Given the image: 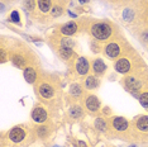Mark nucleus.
<instances>
[{
	"label": "nucleus",
	"instance_id": "nucleus-25",
	"mask_svg": "<svg viewBox=\"0 0 148 147\" xmlns=\"http://www.w3.org/2000/svg\"><path fill=\"white\" fill-rule=\"evenodd\" d=\"M23 5L27 9V12L34 14L37 10V0H23Z\"/></svg>",
	"mask_w": 148,
	"mask_h": 147
},
{
	"label": "nucleus",
	"instance_id": "nucleus-17",
	"mask_svg": "<svg viewBox=\"0 0 148 147\" xmlns=\"http://www.w3.org/2000/svg\"><path fill=\"white\" fill-rule=\"evenodd\" d=\"M82 85L86 91H94V90L100 88V85H101V78L94 75V74H89V75L82 80Z\"/></svg>",
	"mask_w": 148,
	"mask_h": 147
},
{
	"label": "nucleus",
	"instance_id": "nucleus-3",
	"mask_svg": "<svg viewBox=\"0 0 148 147\" xmlns=\"http://www.w3.org/2000/svg\"><path fill=\"white\" fill-rule=\"evenodd\" d=\"M144 66H146L144 61L132 46L127 49L122 57H119L114 62V70L122 75H127V74L132 72L137 69L144 67Z\"/></svg>",
	"mask_w": 148,
	"mask_h": 147
},
{
	"label": "nucleus",
	"instance_id": "nucleus-12",
	"mask_svg": "<svg viewBox=\"0 0 148 147\" xmlns=\"http://www.w3.org/2000/svg\"><path fill=\"white\" fill-rule=\"evenodd\" d=\"M82 28H81V22H77V21H70L65 23V24L60 25L57 28V32L62 36H66V37H72V36H76L79 34V32H81Z\"/></svg>",
	"mask_w": 148,
	"mask_h": 147
},
{
	"label": "nucleus",
	"instance_id": "nucleus-15",
	"mask_svg": "<svg viewBox=\"0 0 148 147\" xmlns=\"http://www.w3.org/2000/svg\"><path fill=\"white\" fill-rule=\"evenodd\" d=\"M31 117H32L33 122L38 123V124H42V123H46L48 121V112H47V109L42 104H37L34 108L32 109Z\"/></svg>",
	"mask_w": 148,
	"mask_h": 147
},
{
	"label": "nucleus",
	"instance_id": "nucleus-7",
	"mask_svg": "<svg viewBox=\"0 0 148 147\" xmlns=\"http://www.w3.org/2000/svg\"><path fill=\"white\" fill-rule=\"evenodd\" d=\"M69 65L71 66L69 76L72 81H79L81 79H85L90 74V69H91V61H89V58L85 56H77L71 62H69Z\"/></svg>",
	"mask_w": 148,
	"mask_h": 147
},
{
	"label": "nucleus",
	"instance_id": "nucleus-4",
	"mask_svg": "<svg viewBox=\"0 0 148 147\" xmlns=\"http://www.w3.org/2000/svg\"><path fill=\"white\" fill-rule=\"evenodd\" d=\"M122 84L128 91L140 93L148 88V71L147 67H140L123 76Z\"/></svg>",
	"mask_w": 148,
	"mask_h": 147
},
{
	"label": "nucleus",
	"instance_id": "nucleus-22",
	"mask_svg": "<svg viewBox=\"0 0 148 147\" xmlns=\"http://www.w3.org/2000/svg\"><path fill=\"white\" fill-rule=\"evenodd\" d=\"M57 53V56H58L61 60H63V61H66V62H71L73 58H76L77 57V55H76V52L73 51V48H58V49H56L55 51Z\"/></svg>",
	"mask_w": 148,
	"mask_h": 147
},
{
	"label": "nucleus",
	"instance_id": "nucleus-26",
	"mask_svg": "<svg viewBox=\"0 0 148 147\" xmlns=\"http://www.w3.org/2000/svg\"><path fill=\"white\" fill-rule=\"evenodd\" d=\"M139 103H140V105H142L144 109L148 110V88L146 90H143V91H140Z\"/></svg>",
	"mask_w": 148,
	"mask_h": 147
},
{
	"label": "nucleus",
	"instance_id": "nucleus-24",
	"mask_svg": "<svg viewBox=\"0 0 148 147\" xmlns=\"http://www.w3.org/2000/svg\"><path fill=\"white\" fill-rule=\"evenodd\" d=\"M138 39L142 43L146 48H148V27L147 28H142L139 31V34H138Z\"/></svg>",
	"mask_w": 148,
	"mask_h": 147
},
{
	"label": "nucleus",
	"instance_id": "nucleus-13",
	"mask_svg": "<svg viewBox=\"0 0 148 147\" xmlns=\"http://www.w3.org/2000/svg\"><path fill=\"white\" fill-rule=\"evenodd\" d=\"M6 137H8V139H10L13 143L19 145V143L24 142V139L28 137V129L23 126H15L6 133Z\"/></svg>",
	"mask_w": 148,
	"mask_h": 147
},
{
	"label": "nucleus",
	"instance_id": "nucleus-18",
	"mask_svg": "<svg viewBox=\"0 0 148 147\" xmlns=\"http://www.w3.org/2000/svg\"><path fill=\"white\" fill-rule=\"evenodd\" d=\"M38 67L39 66H28V67H25L23 70V75H24V79L28 84L34 85L38 81L39 76H41V74L38 71Z\"/></svg>",
	"mask_w": 148,
	"mask_h": 147
},
{
	"label": "nucleus",
	"instance_id": "nucleus-10",
	"mask_svg": "<svg viewBox=\"0 0 148 147\" xmlns=\"http://www.w3.org/2000/svg\"><path fill=\"white\" fill-rule=\"evenodd\" d=\"M86 109L84 108V105L81 103H76V104H71L70 108L67 109L66 117H67V121L70 123H76L80 122L85 118L86 115Z\"/></svg>",
	"mask_w": 148,
	"mask_h": 147
},
{
	"label": "nucleus",
	"instance_id": "nucleus-14",
	"mask_svg": "<svg viewBox=\"0 0 148 147\" xmlns=\"http://www.w3.org/2000/svg\"><path fill=\"white\" fill-rule=\"evenodd\" d=\"M132 128L134 137L137 135H142V136H148V115H138L136 119L132 122Z\"/></svg>",
	"mask_w": 148,
	"mask_h": 147
},
{
	"label": "nucleus",
	"instance_id": "nucleus-16",
	"mask_svg": "<svg viewBox=\"0 0 148 147\" xmlns=\"http://www.w3.org/2000/svg\"><path fill=\"white\" fill-rule=\"evenodd\" d=\"M33 129H34V135L38 137L39 139H42V141L48 139L49 137L52 136L53 131H55V128H53L52 124H46V123L38 124L37 127H34Z\"/></svg>",
	"mask_w": 148,
	"mask_h": 147
},
{
	"label": "nucleus",
	"instance_id": "nucleus-6",
	"mask_svg": "<svg viewBox=\"0 0 148 147\" xmlns=\"http://www.w3.org/2000/svg\"><path fill=\"white\" fill-rule=\"evenodd\" d=\"M130 47V45L122 34L114 37V38L109 39L106 43H104L103 46V53L105 57L113 61H116L119 57L125 53V51Z\"/></svg>",
	"mask_w": 148,
	"mask_h": 147
},
{
	"label": "nucleus",
	"instance_id": "nucleus-23",
	"mask_svg": "<svg viewBox=\"0 0 148 147\" xmlns=\"http://www.w3.org/2000/svg\"><path fill=\"white\" fill-rule=\"evenodd\" d=\"M67 1L69 0H56L55 5H53L51 13H49L51 18H58V16H61L65 13V6L67 4Z\"/></svg>",
	"mask_w": 148,
	"mask_h": 147
},
{
	"label": "nucleus",
	"instance_id": "nucleus-11",
	"mask_svg": "<svg viewBox=\"0 0 148 147\" xmlns=\"http://www.w3.org/2000/svg\"><path fill=\"white\" fill-rule=\"evenodd\" d=\"M82 105L90 114H97L101 110V102L95 94H85L82 99Z\"/></svg>",
	"mask_w": 148,
	"mask_h": 147
},
{
	"label": "nucleus",
	"instance_id": "nucleus-27",
	"mask_svg": "<svg viewBox=\"0 0 148 147\" xmlns=\"http://www.w3.org/2000/svg\"><path fill=\"white\" fill-rule=\"evenodd\" d=\"M10 21H13V22L15 23V24H19V23H21V15H19V13L16 12V10H14V12L12 13Z\"/></svg>",
	"mask_w": 148,
	"mask_h": 147
},
{
	"label": "nucleus",
	"instance_id": "nucleus-1",
	"mask_svg": "<svg viewBox=\"0 0 148 147\" xmlns=\"http://www.w3.org/2000/svg\"><path fill=\"white\" fill-rule=\"evenodd\" d=\"M82 32H86L94 41L108 42L109 39L119 36V28L114 22L109 19H92L82 18L81 21Z\"/></svg>",
	"mask_w": 148,
	"mask_h": 147
},
{
	"label": "nucleus",
	"instance_id": "nucleus-29",
	"mask_svg": "<svg viewBox=\"0 0 148 147\" xmlns=\"http://www.w3.org/2000/svg\"><path fill=\"white\" fill-rule=\"evenodd\" d=\"M79 1L81 3V4H86V3H87V0H79Z\"/></svg>",
	"mask_w": 148,
	"mask_h": 147
},
{
	"label": "nucleus",
	"instance_id": "nucleus-5",
	"mask_svg": "<svg viewBox=\"0 0 148 147\" xmlns=\"http://www.w3.org/2000/svg\"><path fill=\"white\" fill-rule=\"evenodd\" d=\"M9 51H10V61L15 67L24 70L28 66H39L34 52L25 46L18 45L14 48H10Z\"/></svg>",
	"mask_w": 148,
	"mask_h": 147
},
{
	"label": "nucleus",
	"instance_id": "nucleus-20",
	"mask_svg": "<svg viewBox=\"0 0 148 147\" xmlns=\"http://www.w3.org/2000/svg\"><path fill=\"white\" fill-rule=\"evenodd\" d=\"M94 128L96 129V132L99 133H106L110 132V126H109V121L104 117H97V118L94 121Z\"/></svg>",
	"mask_w": 148,
	"mask_h": 147
},
{
	"label": "nucleus",
	"instance_id": "nucleus-21",
	"mask_svg": "<svg viewBox=\"0 0 148 147\" xmlns=\"http://www.w3.org/2000/svg\"><path fill=\"white\" fill-rule=\"evenodd\" d=\"M56 0H37V10L42 15H46L51 13Z\"/></svg>",
	"mask_w": 148,
	"mask_h": 147
},
{
	"label": "nucleus",
	"instance_id": "nucleus-9",
	"mask_svg": "<svg viewBox=\"0 0 148 147\" xmlns=\"http://www.w3.org/2000/svg\"><path fill=\"white\" fill-rule=\"evenodd\" d=\"M86 94V90L84 88L82 82L80 81H72L69 88V100L71 104L76 103H82V99Z\"/></svg>",
	"mask_w": 148,
	"mask_h": 147
},
{
	"label": "nucleus",
	"instance_id": "nucleus-28",
	"mask_svg": "<svg viewBox=\"0 0 148 147\" xmlns=\"http://www.w3.org/2000/svg\"><path fill=\"white\" fill-rule=\"evenodd\" d=\"M77 146H79V147H87V145L84 141H79V142H77Z\"/></svg>",
	"mask_w": 148,
	"mask_h": 147
},
{
	"label": "nucleus",
	"instance_id": "nucleus-2",
	"mask_svg": "<svg viewBox=\"0 0 148 147\" xmlns=\"http://www.w3.org/2000/svg\"><path fill=\"white\" fill-rule=\"evenodd\" d=\"M34 91L37 98L43 104L53 106L61 99V86L55 75H41L34 84Z\"/></svg>",
	"mask_w": 148,
	"mask_h": 147
},
{
	"label": "nucleus",
	"instance_id": "nucleus-19",
	"mask_svg": "<svg viewBox=\"0 0 148 147\" xmlns=\"http://www.w3.org/2000/svg\"><path fill=\"white\" fill-rule=\"evenodd\" d=\"M91 71L94 75L99 76V78H103L106 72V65L104 62L103 58L100 57H95L91 60Z\"/></svg>",
	"mask_w": 148,
	"mask_h": 147
},
{
	"label": "nucleus",
	"instance_id": "nucleus-8",
	"mask_svg": "<svg viewBox=\"0 0 148 147\" xmlns=\"http://www.w3.org/2000/svg\"><path fill=\"white\" fill-rule=\"evenodd\" d=\"M108 121L110 126V132L123 136V138H134L132 122H129L124 117L112 115Z\"/></svg>",
	"mask_w": 148,
	"mask_h": 147
}]
</instances>
